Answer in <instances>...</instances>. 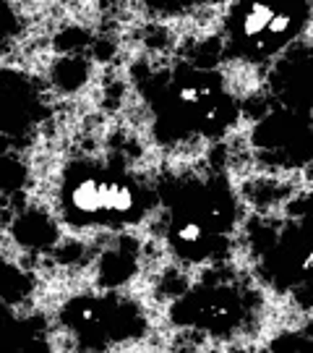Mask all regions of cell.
I'll use <instances>...</instances> for the list:
<instances>
[{
  "label": "cell",
  "mask_w": 313,
  "mask_h": 353,
  "mask_svg": "<svg viewBox=\"0 0 313 353\" xmlns=\"http://www.w3.org/2000/svg\"><path fill=\"white\" fill-rule=\"evenodd\" d=\"M248 316V293L230 283L206 280L186 290L173 309L170 319L180 327H196L214 338H230Z\"/></svg>",
  "instance_id": "52a82bcc"
},
{
  "label": "cell",
  "mask_w": 313,
  "mask_h": 353,
  "mask_svg": "<svg viewBox=\"0 0 313 353\" xmlns=\"http://www.w3.org/2000/svg\"><path fill=\"white\" fill-rule=\"evenodd\" d=\"M167 252L183 267H219L233 256L246 210L225 168L209 160L170 165L154 176Z\"/></svg>",
  "instance_id": "7a4b0ae2"
},
{
  "label": "cell",
  "mask_w": 313,
  "mask_h": 353,
  "mask_svg": "<svg viewBox=\"0 0 313 353\" xmlns=\"http://www.w3.org/2000/svg\"><path fill=\"white\" fill-rule=\"evenodd\" d=\"M212 0H144V6L154 13H162V16H177V13H188L193 8H201Z\"/></svg>",
  "instance_id": "8fae6325"
},
{
  "label": "cell",
  "mask_w": 313,
  "mask_h": 353,
  "mask_svg": "<svg viewBox=\"0 0 313 353\" xmlns=\"http://www.w3.org/2000/svg\"><path fill=\"white\" fill-rule=\"evenodd\" d=\"M133 87L151 141L177 157L219 144L243 118L238 92L217 65L147 63L133 71Z\"/></svg>",
  "instance_id": "6da1fadb"
},
{
  "label": "cell",
  "mask_w": 313,
  "mask_h": 353,
  "mask_svg": "<svg viewBox=\"0 0 313 353\" xmlns=\"http://www.w3.org/2000/svg\"><path fill=\"white\" fill-rule=\"evenodd\" d=\"M45 100L37 81L26 74L0 65V137H24L39 126Z\"/></svg>",
  "instance_id": "ba28073f"
},
{
  "label": "cell",
  "mask_w": 313,
  "mask_h": 353,
  "mask_svg": "<svg viewBox=\"0 0 313 353\" xmlns=\"http://www.w3.org/2000/svg\"><path fill=\"white\" fill-rule=\"evenodd\" d=\"M313 26V0H230L222 16L225 58L246 68L277 63Z\"/></svg>",
  "instance_id": "5b68a950"
},
{
  "label": "cell",
  "mask_w": 313,
  "mask_h": 353,
  "mask_svg": "<svg viewBox=\"0 0 313 353\" xmlns=\"http://www.w3.org/2000/svg\"><path fill=\"white\" fill-rule=\"evenodd\" d=\"M240 236L261 288L295 303H313V194L279 212L246 217Z\"/></svg>",
  "instance_id": "277c9868"
},
{
  "label": "cell",
  "mask_w": 313,
  "mask_h": 353,
  "mask_svg": "<svg viewBox=\"0 0 313 353\" xmlns=\"http://www.w3.org/2000/svg\"><path fill=\"white\" fill-rule=\"evenodd\" d=\"M34 293V278L32 272L24 270L11 252L0 243V301L11 306H24Z\"/></svg>",
  "instance_id": "9c48e42d"
},
{
  "label": "cell",
  "mask_w": 313,
  "mask_h": 353,
  "mask_svg": "<svg viewBox=\"0 0 313 353\" xmlns=\"http://www.w3.org/2000/svg\"><path fill=\"white\" fill-rule=\"evenodd\" d=\"M61 327L81 341L87 348H110L115 341L141 338L147 330V314L133 299L105 293V296H74L58 312Z\"/></svg>",
  "instance_id": "8992f818"
},
{
  "label": "cell",
  "mask_w": 313,
  "mask_h": 353,
  "mask_svg": "<svg viewBox=\"0 0 313 353\" xmlns=\"http://www.w3.org/2000/svg\"><path fill=\"white\" fill-rule=\"evenodd\" d=\"M24 37V13L19 0H0V65Z\"/></svg>",
  "instance_id": "30bf717a"
},
{
  "label": "cell",
  "mask_w": 313,
  "mask_h": 353,
  "mask_svg": "<svg viewBox=\"0 0 313 353\" xmlns=\"http://www.w3.org/2000/svg\"><path fill=\"white\" fill-rule=\"evenodd\" d=\"M55 212L71 233L133 230L157 212L154 178L120 157H74L55 183Z\"/></svg>",
  "instance_id": "3957f363"
}]
</instances>
